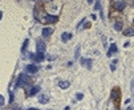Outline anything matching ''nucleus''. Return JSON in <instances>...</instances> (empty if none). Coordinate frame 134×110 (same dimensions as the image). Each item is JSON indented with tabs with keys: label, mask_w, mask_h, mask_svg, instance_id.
Wrapping results in <instances>:
<instances>
[{
	"label": "nucleus",
	"mask_w": 134,
	"mask_h": 110,
	"mask_svg": "<svg viewBox=\"0 0 134 110\" xmlns=\"http://www.w3.org/2000/svg\"><path fill=\"white\" fill-rule=\"evenodd\" d=\"M28 81H29V77H28V74H25V73H21L19 77H17V81H16V86L17 88H21V86H24Z\"/></svg>",
	"instance_id": "nucleus-1"
},
{
	"label": "nucleus",
	"mask_w": 134,
	"mask_h": 110,
	"mask_svg": "<svg viewBox=\"0 0 134 110\" xmlns=\"http://www.w3.org/2000/svg\"><path fill=\"white\" fill-rule=\"evenodd\" d=\"M36 48H37V53H44L45 49H47V47H45V42L44 41H40V40L36 42Z\"/></svg>",
	"instance_id": "nucleus-2"
},
{
	"label": "nucleus",
	"mask_w": 134,
	"mask_h": 110,
	"mask_svg": "<svg viewBox=\"0 0 134 110\" xmlns=\"http://www.w3.org/2000/svg\"><path fill=\"white\" fill-rule=\"evenodd\" d=\"M114 8L117 11H122L123 8H126V1H121V0L114 1Z\"/></svg>",
	"instance_id": "nucleus-3"
},
{
	"label": "nucleus",
	"mask_w": 134,
	"mask_h": 110,
	"mask_svg": "<svg viewBox=\"0 0 134 110\" xmlns=\"http://www.w3.org/2000/svg\"><path fill=\"white\" fill-rule=\"evenodd\" d=\"M44 21L45 23H56V21H58V17L55 15H45Z\"/></svg>",
	"instance_id": "nucleus-4"
},
{
	"label": "nucleus",
	"mask_w": 134,
	"mask_h": 110,
	"mask_svg": "<svg viewBox=\"0 0 134 110\" xmlns=\"http://www.w3.org/2000/svg\"><path fill=\"white\" fill-rule=\"evenodd\" d=\"M25 70H27L28 73H37L38 72V68H37V65H35V64H29V65H27Z\"/></svg>",
	"instance_id": "nucleus-5"
},
{
	"label": "nucleus",
	"mask_w": 134,
	"mask_h": 110,
	"mask_svg": "<svg viewBox=\"0 0 134 110\" xmlns=\"http://www.w3.org/2000/svg\"><path fill=\"white\" fill-rule=\"evenodd\" d=\"M52 33H53V28L47 27V28H44L43 29V37H49Z\"/></svg>",
	"instance_id": "nucleus-6"
},
{
	"label": "nucleus",
	"mask_w": 134,
	"mask_h": 110,
	"mask_svg": "<svg viewBox=\"0 0 134 110\" xmlns=\"http://www.w3.org/2000/svg\"><path fill=\"white\" fill-rule=\"evenodd\" d=\"M81 65L90 69L92 68V60L90 58H81Z\"/></svg>",
	"instance_id": "nucleus-7"
},
{
	"label": "nucleus",
	"mask_w": 134,
	"mask_h": 110,
	"mask_svg": "<svg viewBox=\"0 0 134 110\" xmlns=\"http://www.w3.org/2000/svg\"><path fill=\"white\" fill-rule=\"evenodd\" d=\"M48 101H49V97L47 94H41L40 97H38V102H40V104H48Z\"/></svg>",
	"instance_id": "nucleus-8"
},
{
	"label": "nucleus",
	"mask_w": 134,
	"mask_h": 110,
	"mask_svg": "<svg viewBox=\"0 0 134 110\" xmlns=\"http://www.w3.org/2000/svg\"><path fill=\"white\" fill-rule=\"evenodd\" d=\"M69 38H72V33H68V32H64V33L61 35V40L62 42H66L69 40Z\"/></svg>",
	"instance_id": "nucleus-9"
},
{
	"label": "nucleus",
	"mask_w": 134,
	"mask_h": 110,
	"mask_svg": "<svg viewBox=\"0 0 134 110\" xmlns=\"http://www.w3.org/2000/svg\"><path fill=\"white\" fill-rule=\"evenodd\" d=\"M122 27H123V23H122V21H115V23H114V29L115 31H122Z\"/></svg>",
	"instance_id": "nucleus-10"
},
{
	"label": "nucleus",
	"mask_w": 134,
	"mask_h": 110,
	"mask_svg": "<svg viewBox=\"0 0 134 110\" xmlns=\"http://www.w3.org/2000/svg\"><path fill=\"white\" fill-rule=\"evenodd\" d=\"M38 90H40V86H33L32 89H31V92H29V95H31V97H33L35 94L38 93Z\"/></svg>",
	"instance_id": "nucleus-11"
},
{
	"label": "nucleus",
	"mask_w": 134,
	"mask_h": 110,
	"mask_svg": "<svg viewBox=\"0 0 134 110\" xmlns=\"http://www.w3.org/2000/svg\"><path fill=\"white\" fill-rule=\"evenodd\" d=\"M69 85H70V84L68 82V81H61V82H58V86L61 88V89H68Z\"/></svg>",
	"instance_id": "nucleus-12"
},
{
	"label": "nucleus",
	"mask_w": 134,
	"mask_h": 110,
	"mask_svg": "<svg viewBox=\"0 0 134 110\" xmlns=\"http://www.w3.org/2000/svg\"><path fill=\"white\" fill-rule=\"evenodd\" d=\"M44 60V53H37L36 56H35V61H43Z\"/></svg>",
	"instance_id": "nucleus-13"
},
{
	"label": "nucleus",
	"mask_w": 134,
	"mask_h": 110,
	"mask_svg": "<svg viewBox=\"0 0 134 110\" xmlns=\"http://www.w3.org/2000/svg\"><path fill=\"white\" fill-rule=\"evenodd\" d=\"M109 52H110V53H115V52H117V45H115V44H112V45H110V49H109Z\"/></svg>",
	"instance_id": "nucleus-14"
},
{
	"label": "nucleus",
	"mask_w": 134,
	"mask_h": 110,
	"mask_svg": "<svg viewBox=\"0 0 134 110\" xmlns=\"http://www.w3.org/2000/svg\"><path fill=\"white\" fill-rule=\"evenodd\" d=\"M125 36H134V29H130V31H125L123 32Z\"/></svg>",
	"instance_id": "nucleus-15"
},
{
	"label": "nucleus",
	"mask_w": 134,
	"mask_h": 110,
	"mask_svg": "<svg viewBox=\"0 0 134 110\" xmlns=\"http://www.w3.org/2000/svg\"><path fill=\"white\" fill-rule=\"evenodd\" d=\"M82 98H84V94H82V93H77V94H76V100L80 101V100H82Z\"/></svg>",
	"instance_id": "nucleus-16"
},
{
	"label": "nucleus",
	"mask_w": 134,
	"mask_h": 110,
	"mask_svg": "<svg viewBox=\"0 0 134 110\" xmlns=\"http://www.w3.org/2000/svg\"><path fill=\"white\" fill-rule=\"evenodd\" d=\"M94 5H96V8H94V9H101V3L100 1H96V3H94Z\"/></svg>",
	"instance_id": "nucleus-17"
},
{
	"label": "nucleus",
	"mask_w": 134,
	"mask_h": 110,
	"mask_svg": "<svg viewBox=\"0 0 134 110\" xmlns=\"http://www.w3.org/2000/svg\"><path fill=\"white\" fill-rule=\"evenodd\" d=\"M118 98V89H115V90H113V98Z\"/></svg>",
	"instance_id": "nucleus-18"
},
{
	"label": "nucleus",
	"mask_w": 134,
	"mask_h": 110,
	"mask_svg": "<svg viewBox=\"0 0 134 110\" xmlns=\"http://www.w3.org/2000/svg\"><path fill=\"white\" fill-rule=\"evenodd\" d=\"M78 55H80V45H77L76 47V57H78Z\"/></svg>",
	"instance_id": "nucleus-19"
},
{
	"label": "nucleus",
	"mask_w": 134,
	"mask_h": 110,
	"mask_svg": "<svg viewBox=\"0 0 134 110\" xmlns=\"http://www.w3.org/2000/svg\"><path fill=\"white\" fill-rule=\"evenodd\" d=\"M3 105H4V97L0 95V106H3Z\"/></svg>",
	"instance_id": "nucleus-20"
},
{
	"label": "nucleus",
	"mask_w": 134,
	"mask_h": 110,
	"mask_svg": "<svg viewBox=\"0 0 134 110\" xmlns=\"http://www.w3.org/2000/svg\"><path fill=\"white\" fill-rule=\"evenodd\" d=\"M27 44H28V40H25V42H24V45H23V51H25V48H27Z\"/></svg>",
	"instance_id": "nucleus-21"
},
{
	"label": "nucleus",
	"mask_w": 134,
	"mask_h": 110,
	"mask_svg": "<svg viewBox=\"0 0 134 110\" xmlns=\"http://www.w3.org/2000/svg\"><path fill=\"white\" fill-rule=\"evenodd\" d=\"M130 88H132V92H134V78L132 81V85H130Z\"/></svg>",
	"instance_id": "nucleus-22"
},
{
	"label": "nucleus",
	"mask_w": 134,
	"mask_h": 110,
	"mask_svg": "<svg viewBox=\"0 0 134 110\" xmlns=\"http://www.w3.org/2000/svg\"><path fill=\"white\" fill-rule=\"evenodd\" d=\"M110 70L114 72V70H115V65H113V64H112V65H110Z\"/></svg>",
	"instance_id": "nucleus-23"
},
{
	"label": "nucleus",
	"mask_w": 134,
	"mask_h": 110,
	"mask_svg": "<svg viewBox=\"0 0 134 110\" xmlns=\"http://www.w3.org/2000/svg\"><path fill=\"white\" fill-rule=\"evenodd\" d=\"M28 110H38V109H35V108H31V109H28Z\"/></svg>",
	"instance_id": "nucleus-24"
},
{
	"label": "nucleus",
	"mask_w": 134,
	"mask_h": 110,
	"mask_svg": "<svg viewBox=\"0 0 134 110\" xmlns=\"http://www.w3.org/2000/svg\"><path fill=\"white\" fill-rule=\"evenodd\" d=\"M1 16H3V13H1V11H0V20H1Z\"/></svg>",
	"instance_id": "nucleus-25"
}]
</instances>
